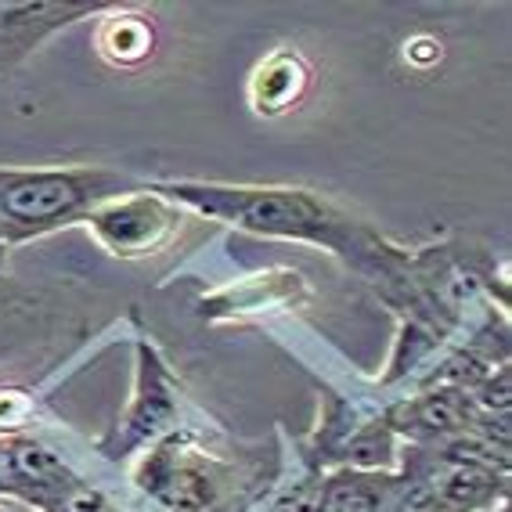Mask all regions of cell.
I'll use <instances>...</instances> for the list:
<instances>
[{"label": "cell", "instance_id": "3957f363", "mask_svg": "<svg viewBox=\"0 0 512 512\" xmlns=\"http://www.w3.org/2000/svg\"><path fill=\"white\" fill-rule=\"evenodd\" d=\"M87 224L112 256H145L156 253L174 235L177 213L166 210L156 195H123V199L98 202L87 213Z\"/></svg>", "mask_w": 512, "mask_h": 512}, {"label": "cell", "instance_id": "30bf717a", "mask_svg": "<svg viewBox=\"0 0 512 512\" xmlns=\"http://www.w3.org/2000/svg\"><path fill=\"white\" fill-rule=\"evenodd\" d=\"M394 512H448V509L437 502V494H433L426 484H412L394 502Z\"/></svg>", "mask_w": 512, "mask_h": 512}, {"label": "cell", "instance_id": "7c38bea8", "mask_svg": "<svg viewBox=\"0 0 512 512\" xmlns=\"http://www.w3.org/2000/svg\"><path fill=\"white\" fill-rule=\"evenodd\" d=\"M408 55H412L415 62H430V58H440V47L433 44V40H415Z\"/></svg>", "mask_w": 512, "mask_h": 512}, {"label": "cell", "instance_id": "5b68a950", "mask_svg": "<svg viewBox=\"0 0 512 512\" xmlns=\"http://www.w3.org/2000/svg\"><path fill=\"white\" fill-rule=\"evenodd\" d=\"M426 487L437 494V502L448 512H476L494 502L502 491V469L473 462V458L444 455L437 469L426 476Z\"/></svg>", "mask_w": 512, "mask_h": 512}, {"label": "cell", "instance_id": "7a4b0ae2", "mask_svg": "<svg viewBox=\"0 0 512 512\" xmlns=\"http://www.w3.org/2000/svg\"><path fill=\"white\" fill-rule=\"evenodd\" d=\"M116 177L98 170H0V220L47 231L109 199Z\"/></svg>", "mask_w": 512, "mask_h": 512}, {"label": "cell", "instance_id": "9c48e42d", "mask_svg": "<svg viewBox=\"0 0 512 512\" xmlns=\"http://www.w3.org/2000/svg\"><path fill=\"white\" fill-rule=\"evenodd\" d=\"M408 415H412V422H408L412 430L440 437V433L462 430L469 412L455 390H440V394H426L422 401H415L412 408H408Z\"/></svg>", "mask_w": 512, "mask_h": 512}, {"label": "cell", "instance_id": "4fadbf2b", "mask_svg": "<svg viewBox=\"0 0 512 512\" xmlns=\"http://www.w3.org/2000/svg\"><path fill=\"white\" fill-rule=\"evenodd\" d=\"M0 260H4V242H0Z\"/></svg>", "mask_w": 512, "mask_h": 512}, {"label": "cell", "instance_id": "8992f818", "mask_svg": "<svg viewBox=\"0 0 512 512\" xmlns=\"http://www.w3.org/2000/svg\"><path fill=\"white\" fill-rule=\"evenodd\" d=\"M307 83H311V73H307V65L300 62L296 55H275L267 58L253 76V109L260 116H278V112L293 109L296 101L303 98L307 91Z\"/></svg>", "mask_w": 512, "mask_h": 512}, {"label": "cell", "instance_id": "6da1fadb", "mask_svg": "<svg viewBox=\"0 0 512 512\" xmlns=\"http://www.w3.org/2000/svg\"><path fill=\"white\" fill-rule=\"evenodd\" d=\"M152 192L181 199L210 217L231 220L238 228L285 238H325L336 242L339 217L307 192L285 188H217V184H156Z\"/></svg>", "mask_w": 512, "mask_h": 512}, {"label": "cell", "instance_id": "52a82bcc", "mask_svg": "<svg viewBox=\"0 0 512 512\" xmlns=\"http://www.w3.org/2000/svg\"><path fill=\"white\" fill-rule=\"evenodd\" d=\"M386 476L372 473H336L321 487V498L311 512H379L386 498Z\"/></svg>", "mask_w": 512, "mask_h": 512}, {"label": "cell", "instance_id": "ba28073f", "mask_svg": "<svg viewBox=\"0 0 512 512\" xmlns=\"http://www.w3.org/2000/svg\"><path fill=\"white\" fill-rule=\"evenodd\" d=\"M101 55L116 65H138L156 51V33L141 15H116L101 22L98 33Z\"/></svg>", "mask_w": 512, "mask_h": 512}, {"label": "cell", "instance_id": "8fae6325", "mask_svg": "<svg viewBox=\"0 0 512 512\" xmlns=\"http://www.w3.org/2000/svg\"><path fill=\"white\" fill-rule=\"evenodd\" d=\"M22 415H26V401H22L19 394H4V390H0V430H4V426H15Z\"/></svg>", "mask_w": 512, "mask_h": 512}, {"label": "cell", "instance_id": "277c9868", "mask_svg": "<svg viewBox=\"0 0 512 512\" xmlns=\"http://www.w3.org/2000/svg\"><path fill=\"white\" fill-rule=\"evenodd\" d=\"M138 480L170 512H213L220 502L210 462H202L195 451H181L177 444H163L145 462Z\"/></svg>", "mask_w": 512, "mask_h": 512}]
</instances>
